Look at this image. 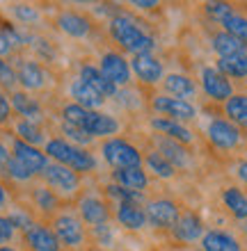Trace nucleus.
Returning a JSON list of instances; mask_svg holds the SVG:
<instances>
[{"label":"nucleus","mask_w":247,"mask_h":251,"mask_svg":"<svg viewBox=\"0 0 247 251\" xmlns=\"http://www.w3.org/2000/svg\"><path fill=\"white\" fill-rule=\"evenodd\" d=\"M108 32L112 37V41L124 50V53L142 55V53H154L156 39L149 32H144L135 21H131L124 14H117L108 23Z\"/></svg>","instance_id":"f257e3e1"},{"label":"nucleus","mask_w":247,"mask_h":251,"mask_svg":"<svg viewBox=\"0 0 247 251\" xmlns=\"http://www.w3.org/2000/svg\"><path fill=\"white\" fill-rule=\"evenodd\" d=\"M44 153H46V158L51 160V162L64 165L78 174H89L96 169V158H94V153H89L87 149H81V146L69 144L64 137L46 139Z\"/></svg>","instance_id":"f03ea898"},{"label":"nucleus","mask_w":247,"mask_h":251,"mask_svg":"<svg viewBox=\"0 0 247 251\" xmlns=\"http://www.w3.org/2000/svg\"><path fill=\"white\" fill-rule=\"evenodd\" d=\"M48 226L53 228L55 238L60 240L62 249L67 251H81L85 249L87 242V228L82 224V219L69 208H62L60 212H55L48 219Z\"/></svg>","instance_id":"7ed1b4c3"},{"label":"nucleus","mask_w":247,"mask_h":251,"mask_svg":"<svg viewBox=\"0 0 247 251\" xmlns=\"http://www.w3.org/2000/svg\"><path fill=\"white\" fill-rule=\"evenodd\" d=\"M99 151H101V158L106 160L112 169H131V167L144 165V153L124 137L103 139Z\"/></svg>","instance_id":"20e7f679"},{"label":"nucleus","mask_w":247,"mask_h":251,"mask_svg":"<svg viewBox=\"0 0 247 251\" xmlns=\"http://www.w3.org/2000/svg\"><path fill=\"white\" fill-rule=\"evenodd\" d=\"M41 183L48 185L51 190L57 194L60 199H71V197H81V187H82V174L74 172L64 165L57 162H48V167L44 169V174L39 176Z\"/></svg>","instance_id":"39448f33"},{"label":"nucleus","mask_w":247,"mask_h":251,"mask_svg":"<svg viewBox=\"0 0 247 251\" xmlns=\"http://www.w3.org/2000/svg\"><path fill=\"white\" fill-rule=\"evenodd\" d=\"M204 135H206L208 144L213 146L215 151H222V153L236 151L243 144V130L238 126L231 124L229 119H224V117H211Z\"/></svg>","instance_id":"423d86ee"},{"label":"nucleus","mask_w":247,"mask_h":251,"mask_svg":"<svg viewBox=\"0 0 247 251\" xmlns=\"http://www.w3.org/2000/svg\"><path fill=\"white\" fill-rule=\"evenodd\" d=\"M76 215L82 219V224L89 228H101V226L110 224L112 219V210L103 197L92 194V192H82L81 197L76 199Z\"/></svg>","instance_id":"0eeeda50"},{"label":"nucleus","mask_w":247,"mask_h":251,"mask_svg":"<svg viewBox=\"0 0 247 251\" xmlns=\"http://www.w3.org/2000/svg\"><path fill=\"white\" fill-rule=\"evenodd\" d=\"M144 212H147V222L151 228L156 231H172L176 222L181 217V205L169 197H156V199H147L144 203Z\"/></svg>","instance_id":"6e6552de"},{"label":"nucleus","mask_w":247,"mask_h":251,"mask_svg":"<svg viewBox=\"0 0 247 251\" xmlns=\"http://www.w3.org/2000/svg\"><path fill=\"white\" fill-rule=\"evenodd\" d=\"M151 110L158 117H167V119H174L179 124H192L197 117H199V110L194 103L190 100H181V99H172L167 94H154L151 96Z\"/></svg>","instance_id":"1a4fd4ad"},{"label":"nucleus","mask_w":247,"mask_h":251,"mask_svg":"<svg viewBox=\"0 0 247 251\" xmlns=\"http://www.w3.org/2000/svg\"><path fill=\"white\" fill-rule=\"evenodd\" d=\"M199 87L204 96L213 103H227L234 96V85L227 75H222L215 66H201L199 69Z\"/></svg>","instance_id":"9d476101"},{"label":"nucleus","mask_w":247,"mask_h":251,"mask_svg":"<svg viewBox=\"0 0 247 251\" xmlns=\"http://www.w3.org/2000/svg\"><path fill=\"white\" fill-rule=\"evenodd\" d=\"M99 69L117 89H119V87H128L131 80H133L131 62H128L121 53H117V50H106V53L101 55Z\"/></svg>","instance_id":"9b49d317"},{"label":"nucleus","mask_w":247,"mask_h":251,"mask_svg":"<svg viewBox=\"0 0 247 251\" xmlns=\"http://www.w3.org/2000/svg\"><path fill=\"white\" fill-rule=\"evenodd\" d=\"M169 233H172V238L176 242H181V245H186V247H192L201 242L204 233H206V224H204V219L194 210H183L176 226Z\"/></svg>","instance_id":"f8f14e48"},{"label":"nucleus","mask_w":247,"mask_h":251,"mask_svg":"<svg viewBox=\"0 0 247 251\" xmlns=\"http://www.w3.org/2000/svg\"><path fill=\"white\" fill-rule=\"evenodd\" d=\"M131 71L144 87H156L161 85L165 78V66L163 62L156 57L154 53H142V55H133L131 57Z\"/></svg>","instance_id":"ddd939ff"},{"label":"nucleus","mask_w":247,"mask_h":251,"mask_svg":"<svg viewBox=\"0 0 247 251\" xmlns=\"http://www.w3.org/2000/svg\"><path fill=\"white\" fill-rule=\"evenodd\" d=\"M14 71H16V82L23 92L32 94L48 87V71L37 60H19L14 64Z\"/></svg>","instance_id":"4468645a"},{"label":"nucleus","mask_w":247,"mask_h":251,"mask_svg":"<svg viewBox=\"0 0 247 251\" xmlns=\"http://www.w3.org/2000/svg\"><path fill=\"white\" fill-rule=\"evenodd\" d=\"M9 151H12V158L19 160L21 165L26 167L27 172H32L34 176H41L44 169L48 167V162H51V160L46 158V153L41 151L39 146L26 144V142H21L19 137H12V142H9Z\"/></svg>","instance_id":"2eb2a0df"},{"label":"nucleus","mask_w":247,"mask_h":251,"mask_svg":"<svg viewBox=\"0 0 247 251\" xmlns=\"http://www.w3.org/2000/svg\"><path fill=\"white\" fill-rule=\"evenodd\" d=\"M21 238L30 251H62L60 240L55 238L53 228L46 222H32L21 233Z\"/></svg>","instance_id":"dca6fc26"},{"label":"nucleus","mask_w":247,"mask_h":251,"mask_svg":"<svg viewBox=\"0 0 247 251\" xmlns=\"http://www.w3.org/2000/svg\"><path fill=\"white\" fill-rule=\"evenodd\" d=\"M81 128L89 132L94 139H99V137L101 139H110V137H114V135L121 130V121L117 119V117H112V114L101 112V110L99 112L87 110Z\"/></svg>","instance_id":"f3484780"},{"label":"nucleus","mask_w":247,"mask_h":251,"mask_svg":"<svg viewBox=\"0 0 247 251\" xmlns=\"http://www.w3.org/2000/svg\"><path fill=\"white\" fill-rule=\"evenodd\" d=\"M55 25L60 27L67 37H74V39H87L94 30L92 19L87 14L76 12V9H62L55 16Z\"/></svg>","instance_id":"a211bd4d"},{"label":"nucleus","mask_w":247,"mask_h":251,"mask_svg":"<svg viewBox=\"0 0 247 251\" xmlns=\"http://www.w3.org/2000/svg\"><path fill=\"white\" fill-rule=\"evenodd\" d=\"M30 208H34V212H39L41 217L51 219L55 212H60L64 208V199H60L44 183H32V187H30Z\"/></svg>","instance_id":"6ab92c4d"},{"label":"nucleus","mask_w":247,"mask_h":251,"mask_svg":"<svg viewBox=\"0 0 247 251\" xmlns=\"http://www.w3.org/2000/svg\"><path fill=\"white\" fill-rule=\"evenodd\" d=\"M154 149L161 153L163 158H167L174 165V169H190L192 167V153L190 149L179 142H174L169 137H163V135H156L154 132Z\"/></svg>","instance_id":"aec40b11"},{"label":"nucleus","mask_w":247,"mask_h":251,"mask_svg":"<svg viewBox=\"0 0 247 251\" xmlns=\"http://www.w3.org/2000/svg\"><path fill=\"white\" fill-rule=\"evenodd\" d=\"M112 219L117 222V226H121L128 233H140L149 226L144 205H135V203H114Z\"/></svg>","instance_id":"412c9836"},{"label":"nucleus","mask_w":247,"mask_h":251,"mask_svg":"<svg viewBox=\"0 0 247 251\" xmlns=\"http://www.w3.org/2000/svg\"><path fill=\"white\" fill-rule=\"evenodd\" d=\"M149 126H151V130L156 135H163V137H169L174 142H179L183 146H190L194 144V132L188 128L186 124H179V121L174 119H167V117H158L154 114L151 119H149Z\"/></svg>","instance_id":"4be33fe9"},{"label":"nucleus","mask_w":247,"mask_h":251,"mask_svg":"<svg viewBox=\"0 0 247 251\" xmlns=\"http://www.w3.org/2000/svg\"><path fill=\"white\" fill-rule=\"evenodd\" d=\"M163 94L172 96V99H181V100H190L197 96V82L186 73H165V78L161 82Z\"/></svg>","instance_id":"5701e85b"},{"label":"nucleus","mask_w":247,"mask_h":251,"mask_svg":"<svg viewBox=\"0 0 247 251\" xmlns=\"http://www.w3.org/2000/svg\"><path fill=\"white\" fill-rule=\"evenodd\" d=\"M9 103H12V112H16L21 119L26 121H34V124H41V117H44V107L32 94L23 92V89H14L9 94Z\"/></svg>","instance_id":"b1692460"},{"label":"nucleus","mask_w":247,"mask_h":251,"mask_svg":"<svg viewBox=\"0 0 247 251\" xmlns=\"http://www.w3.org/2000/svg\"><path fill=\"white\" fill-rule=\"evenodd\" d=\"M199 249L204 251H245L241 240L234 233L222 231V228H206L204 238L199 242Z\"/></svg>","instance_id":"393cba45"},{"label":"nucleus","mask_w":247,"mask_h":251,"mask_svg":"<svg viewBox=\"0 0 247 251\" xmlns=\"http://www.w3.org/2000/svg\"><path fill=\"white\" fill-rule=\"evenodd\" d=\"M220 199H222V205L224 210L236 219V222H247V194L245 190H241L238 185H229L220 192Z\"/></svg>","instance_id":"a878e982"},{"label":"nucleus","mask_w":247,"mask_h":251,"mask_svg":"<svg viewBox=\"0 0 247 251\" xmlns=\"http://www.w3.org/2000/svg\"><path fill=\"white\" fill-rule=\"evenodd\" d=\"M69 94H71V99H74L76 105L85 107V110H94V112H99L101 107H103V103H106V99H103L96 89H92L87 82H82L81 78H76L74 82L69 85Z\"/></svg>","instance_id":"bb28decb"},{"label":"nucleus","mask_w":247,"mask_h":251,"mask_svg":"<svg viewBox=\"0 0 247 251\" xmlns=\"http://www.w3.org/2000/svg\"><path fill=\"white\" fill-rule=\"evenodd\" d=\"M78 78H81L82 82H87L92 89H96L103 99H112V96H117V94H119V89H117V87H114L112 82H110V80L101 73L99 66H94V64H81Z\"/></svg>","instance_id":"cd10ccee"},{"label":"nucleus","mask_w":247,"mask_h":251,"mask_svg":"<svg viewBox=\"0 0 247 251\" xmlns=\"http://www.w3.org/2000/svg\"><path fill=\"white\" fill-rule=\"evenodd\" d=\"M114 185L126 187V190L144 192L149 187V174L144 172V167H131V169H112L110 174Z\"/></svg>","instance_id":"c85d7f7f"},{"label":"nucleus","mask_w":247,"mask_h":251,"mask_svg":"<svg viewBox=\"0 0 247 251\" xmlns=\"http://www.w3.org/2000/svg\"><path fill=\"white\" fill-rule=\"evenodd\" d=\"M211 48H213V53L218 55V60H222V57H236V55L247 53L245 44L236 39L234 34L224 32V30H218V32L211 37Z\"/></svg>","instance_id":"c756f323"},{"label":"nucleus","mask_w":247,"mask_h":251,"mask_svg":"<svg viewBox=\"0 0 247 251\" xmlns=\"http://www.w3.org/2000/svg\"><path fill=\"white\" fill-rule=\"evenodd\" d=\"M222 117L238 126L241 130H247V94L234 92L227 103H222Z\"/></svg>","instance_id":"7c9ffc66"},{"label":"nucleus","mask_w":247,"mask_h":251,"mask_svg":"<svg viewBox=\"0 0 247 251\" xmlns=\"http://www.w3.org/2000/svg\"><path fill=\"white\" fill-rule=\"evenodd\" d=\"M142 167H144V172L147 174H151V176H156V178H161V180H172L174 176H176L174 165L167 158H163L156 149H151V151L144 153V165Z\"/></svg>","instance_id":"2f4dec72"},{"label":"nucleus","mask_w":247,"mask_h":251,"mask_svg":"<svg viewBox=\"0 0 247 251\" xmlns=\"http://www.w3.org/2000/svg\"><path fill=\"white\" fill-rule=\"evenodd\" d=\"M14 137H19L21 142L26 144H32V146H39V144H46V135L41 130L39 124L34 121H26V119H16L14 121Z\"/></svg>","instance_id":"473e14b6"},{"label":"nucleus","mask_w":247,"mask_h":251,"mask_svg":"<svg viewBox=\"0 0 247 251\" xmlns=\"http://www.w3.org/2000/svg\"><path fill=\"white\" fill-rule=\"evenodd\" d=\"M215 69L227 75L229 80H245L247 78V53L236 57H222L215 62Z\"/></svg>","instance_id":"72a5a7b5"},{"label":"nucleus","mask_w":247,"mask_h":251,"mask_svg":"<svg viewBox=\"0 0 247 251\" xmlns=\"http://www.w3.org/2000/svg\"><path fill=\"white\" fill-rule=\"evenodd\" d=\"M106 194L110 199H114L117 203H135V205H144V203H147L144 192L126 190V187H119V185H114V183L106 185Z\"/></svg>","instance_id":"f704fd0d"},{"label":"nucleus","mask_w":247,"mask_h":251,"mask_svg":"<svg viewBox=\"0 0 247 251\" xmlns=\"http://www.w3.org/2000/svg\"><path fill=\"white\" fill-rule=\"evenodd\" d=\"M222 25V30L224 32H229V34H234L238 41H243L247 46V16L245 14H241V12H234L231 16H227V19L220 23Z\"/></svg>","instance_id":"c9c22d12"},{"label":"nucleus","mask_w":247,"mask_h":251,"mask_svg":"<svg viewBox=\"0 0 247 251\" xmlns=\"http://www.w3.org/2000/svg\"><path fill=\"white\" fill-rule=\"evenodd\" d=\"M62 132L67 135V142L74 146H81V149H89L94 144V137L89 135L87 130L78 128V126H71V124H64L62 121Z\"/></svg>","instance_id":"e433bc0d"},{"label":"nucleus","mask_w":247,"mask_h":251,"mask_svg":"<svg viewBox=\"0 0 247 251\" xmlns=\"http://www.w3.org/2000/svg\"><path fill=\"white\" fill-rule=\"evenodd\" d=\"M2 174H5L9 180H14V183H32V180L37 178L32 172H27L26 167L21 165L19 160H14V158L7 162V167H5V172Z\"/></svg>","instance_id":"4c0bfd02"},{"label":"nucleus","mask_w":247,"mask_h":251,"mask_svg":"<svg viewBox=\"0 0 247 251\" xmlns=\"http://www.w3.org/2000/svg\"><path fill=\"white\" fill-rule=\"evenodd\" d=\"M204 12H206V16L211 21L222 23L227 16H231V14L236 12V7L231 5V2H206V5H204Z\"/></svg>","instance_id":"58836bf2"},{"label":"nucleus","mask_w":247,"mask_h":251,"mask_svg":"<svg viewBox=\"0 0 247 251\" xmlns=\"http://www.w3.org/2000/svg\"><path fill=\"white\" fill-rule=\"evenodd\" d=\"M19 46H21V39L12 32V30H0V60L12 57Z\"/></svg>","instance_id":"ea45409f"},{"label":"nucleus","mask_w":247,"mask_h":251,"mask_svg":"<svg viewBox=\"0 0 247 251\" xmlns=\"http://www.w3.org/2000/svg\"><path fill=\"white\" fill-rule=\"evenodd\" d=\"M12 12H14V19L19 23H23V25H32V23H37L41 19L39 9L32 5H14Z\"/></svg>","instance_id":"a19ab883"},{"label":"nucleus","mask_w":247,"mask_h":251,"mask_svg":"<svg viewBox=\"0 0 247 251\" xmlns=\"http://www.w3.org/2000/svg\"><path fill=\"white\" fill-rule=\"evenodd\" d=\"M16 235H19V231L14 228V224L5 215H0V247H9V242H12Z\"/></svg>","instance_id":"79ce46f5"},{"label":"nucleus","mask_w":247,"mask_h":251,"mask_svg":"<svg viewBox=\"0 0 247 251\" xmlns=\"http://www.w3.org/2000/svg\"><path fill=\"white\" fill-rule=\"evenodd\" d=\"M12 119V103H9V94H5L0 89V126L9 124Z\"/></svg>","instance_id":"37998d69"},{"label":"nucleus","mask_w":247,"mask_h":251,"mask_svg":"<svg viewBox=\"0 0 247 251\" xmlns=\"http://www.w3.org/2000/svg\"><path fill=\"white\" fill-rule=\"evenodd\" d=\"M236 178L241 180L243 185L247 187V158L245 160H241L238 165H236Z\"/></svg>","instance_id":"c03bdc74"},{"label":"nucleus","mask_w":247,"mask_h":251,"mask_svg":"<svg viewBox=\"0 0 247 251\" xmlns=\"http://www.w3.org/2000/svg\"><path fill=\"white\" fill-rule=\"evenodd\" d=\"M12 160V151L7 149L2 142H0V172H5V167H7V162Z\"/></svg>","instance_id":"a18cd8bd"},{"label":"nucleus","mask_w":247,"mask_h":251,"mask_svg":"<svg viewBox=\"0 0 247 251\" xmlns=\"http://www.w3.org/2000/svg\"><path fill=\"white\" fill-rule=\"evenodd\" d=\"M131 7H135V9H140V12H149V9H154V7H158V2H156V0H144V2H142V0H133V2H131Z\"/></svg>","instance_id":"49530a36"},{"label":"nucleus","mask_w":247,"mask_h":251,"mask_svg":"<svg viewBox=\"0 0 247 251\" xmlns=\"http://www.w3.org/2000/svg\"><path fill=\"white\" fill-rule=\"evenodd\" d=\"M7 205H9V192H7V187L0 183V212L7 210Z\"/></svg>","instance_id":"de8ad7c7"},{"label":"nucleus","mask_w":247,"mask_h":251,"mask_svg":"<svg viewBox=\"0 0 247 251\" xmlns=\"http://www.w3.org/2000/svg\"><path fill=\"white\" fill-rule=\"evenodd\" d=\"M0 251H21V249H16V247H0Z\"/></svg>","instance_id":"09e8293b"},{"label":"nucleus","mask_w":247,"mask_h":251,"mask_svg":"<svg viewBox=\"0 0 247 251\" xmlns=\"http://www.w3.org/2000/svg\"><path fill=\"white\" fill-rule=\"evenodd\" d=\"M186 251H204V249H199V247H188Z\"/></svg>","instance_id":"8fccbe9b"},{"label":"nucleus","mask_w":247,"mask_h":251,"mask_svg":"<svg viewBox=\"0 0 247 251\" xmlns=\"http://www.w3.org/2000/svg\"><path fill=\"white\" fill-rule=\"evenodd\" d=\"M87 251H108V249H101V247H94V249H87Z\"/></svg>","instance_id":"3c124183"},{"label":"nucleus","mask_w":247,"mask_h":251,"mask_svg":"<svg viewBox=\"0 0 247 251\" xmlns=\"http://www.w3.org/2000/svg\"><path fill=\"white\" fill-rule=\"evenodd\" d=\"M243 231H245V235H247V222H243V226H241Z\"/></svg>","instance_id":"603ef678"}]
</instances>
